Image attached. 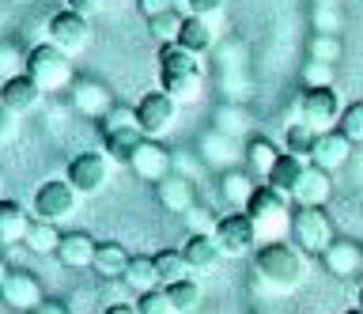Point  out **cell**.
Segmentation results:
<instances>
[{"mask_svg": "<svg viewBox=\"0 0 363 314\" xmlns=\"http://www.w3.org/2000/svg\"><path fill=\"white\" fill-rule=\"evenodd\" d=\"M322 262H325V269L333 276H352V273H359V269H363V250L356 242H348V239H337L322 254Z\"/></svg>", "mask_w": 363, "mask_h": 314, "instance_id": "obj_22", "label": "cell"}, {"mask_svg": "<svg viewBox=\"0 0 363 314\" xmlns=\"http://www.w3.org/2000/svg\"><path fill=\"white\" fill-rule=\"evenodd\" d=\"M174 118H178V103L167 91H147L140 99V106H136V121H140L147 140L167 137V133L174 129Z\"/></svg>", "mask_w": 363, "mask_h": 314, "instance_id": "obj_12", "label": "cell"}, {"mask_svg": "<svg viewBox=\"0 0 363 314\" xmlns=\"http://www.w3.org/2000/svg\"><path fill=\"white\" fill-rule=\"evenodd\" d=\"M76 189L68 186V178H50V182H42L34 189L30 197V212L34 220H50V223H61L76 212Z\"/></svg>", "mask_w": 363, "mask_h": 314, "instance_id": "obj_7", "label": "cell"}, {"mask_svg": "<svg viewBox=\"0 0 363 314\" xmlns=\"http://www.w3.org/2000/svg\"><path fill=\"white\" fill-rule=\"evenodd\" d=\"M30 212L19 205V201H0V242H8V246H16L27 239V231H30Z\"/></svg>", "mask_w": 363, "mask_h": 314, "instance_id": "obj_21", "label": "cell"}, {"mask_svg": "<svg viewBox=\"0 0 363 314\" xmlns=\"http://www.w3.org/2000/svg\"><path fill=\"white\" fill-rule=\"evenodd\" d=\"M72 106L79 110L84 118H102L106 121L113 114V95H110V87H102L95 80H76L72 87Z\"/></svg>", "mask_w": 363, "mask_h": 314, "instance_id": "obj_17", "label": "cell"}, {"mask_svg": "<svg viewBox=\"0 0 363 314\" xmlns=\"http://www.w3.org/2000/svg\"><path fill=\"white\" fill-rule=\"evenodd\" d=\"M299 114H303V121L311 129L333 133V121L340 125V118H345V106H340L337 87H306L303 99H299Z\"/></svg>", "mask_w": 363, "mask_h": 314, "instance_id": "obj_8", "label": "cell"}, {"mask_svg": "<svg viewBox=\"0 0 363 314\" xmlns=\"http://www.w3.org/2000/svg\"><path fill=\"white\" fill-rule=\"evenodd\" d=\"M155 197H159V205L167 212H174V216H189V212L197 208V189H193V182L186 174L163 178V182L155 186Z\"/></svg>", "mask_w": 363, "mask_h": 314, "instance_id": "obj_16", "label": "cell"}, {"mask_svg": "<svg viewBox=\"0 0 363 314\" xmlns=\"http://www.w3.org/2000/svg\"><path fill=\"white\" fill-rule=\"evenodd\" d=\"M27 76L42 87L45 95H50V91H65V87L72 91V87H76L72 61H68V53H61L53 42H42V46H34L27 53Z\"/></svg>", "mask_w": 363, "mask_h": 314, "instance_id": "obj_4", "label": "cell"}, {"mask_svg": "<svg viewBox=\"0 0 363 314\" xmlns=\"http://www.w3.org/2000/svg\"><path fill=\"white\" fill-rule=\"evenodd\" d=\"M102 4H106V0H68V8H72V12H79V16H87V19L95 16Z\"/></svg>", "mask_w": 363, "mask_h": 314, "instance_id": "obj_43", "label": "cell"}, {"mask_svg": "<svg viewBox=\"0 0 363 314\" xmlns=\"http://www.w3.org/2000/svg\"><path fill=\"white\" fill-rule=\"evenodd\" d=\"M186 4H189V12L197 16V19H204V16L220 12V8H223V0H186Z\"/></svg>", "mask_w": 363, "mask_h": 314, "instance_id": "obj_41", "label": "cell"}, {"mask_svg": "<svg viewBox=\"0 0 363 314\" xmlns=\"http://www.w3.org/2000/svg\"><path fill=\"white\" fill-rule=\"evenodd\" d=\"M318 137H322L318 129H311L306 121H295V125H288V133H284V144H288L284 152L299 155V159H311L314 148H318Z\"/></svg>", "mask_w": 363, "mask_h": 314, "instance_id": "obj_31", "label": "cell"}, {"mask_svg": "<svg viewBox=\"0 0 363 314\" xmlns=\"http://www.w3.org/2000/svg\"><path fill=\"white\" fill-rule=\"evenodd\" d=\"M68 186L76 189L79 197H95L102 186H106V178H110V155H102V152H79L72 163H68Z\"/></svg>", "mask_w": 363, "mask_h": 314, "instance_id": "obj_10", "label": "cell"}, {"mask_svg": "<svg viewBox=\"0 0 363 314\" xmlns=\"http://www.w3.org/2000/svg\"><path fill=\"white\" fill-rule=\"evenodd\" d=\"M277 159H280V152L272 148V140L254 137V140L246 144V171L254 174V178H265V182H269V174H272V167H277Z\"/></svg>", "mask_w": 363, "mask_h": 314, "instance_id": "obj_29", "label": "cell"}, {"mask_svg": "<svg viewBox=\"0 0 363 314\" xmlns=\"http://www.w3.org/2000/svg\"><path fill=\"white\" fill-rule=\"evenodd\" d=\"M348 155H352V140L340 129H333V133H322V137H318L311 167H322L325 174H333V171H340V167L348 163Z\"/></svg>", "mask_w": 363, "mask_h": 314, "instance_id": "obj_19", "label": "cell"}, {"mask_svg": "<svg viewBox=\"0 0 363 314\" xmlns=\"http://www.w3.org/2000/svg\"><path fill=\"white\" fill-rule=\"evenodd\" d=\"M235 129H246V110H223L220 133L223 137H235Z\"/></svg>", "mask_w": 363, "mask_h": 314, "instance_id": "obj_40", "label": "cell"}, {"mask_svg": "<svg viewBox=\"0 0 363 314\" xmlns=\"http://www.w3.org/2000/svg\"><path fill=\"white\" fill-rule=\"evenodd\" d=\"M348 314H363V310H359V307H356V310H348Z\"/></svg>", "mask_w": 363, "mask_h": 314, "instance_id": "obj_47", "label": "cell"}, {"mask_svg": "<svg viewBox=\"0 0 363 314\" xmlns=\"http://www.w3.org/2000/svg\"><path fill=\"white\" fill-rule=\"evenodd\" d=\"M186 262L189 269H197V273H212V269H220V257L223 250L216 246L212 235H189V242H186Z\"/></svg>", "mask_w": 363, "mask_h": 314, "instance_id": "obj_24", "label": "cell"}, {"mask_svg": "<svg viewBox=\"0 0 363 314\" xmlns=\"http://www.w3.org/2000/svg\"><path fill=\"white\" fill-rule=\"evenodd\" d=\"M42 95H45V91L30 80L27 72L8 76L4 87H0V103H4V110H11V114H30V110H38Z\"/></svg>", "mask_w": 363, "mask_h": 314, "instance_id": "obj_15", "label": "cell"}, {"mask_svg": "<svg viewBox=\"0 0 363 314\" xmlns=\"http://www.w3.org/2000/svg\"><path fill=\"white\" fill-rule=\"evenodd\" d=\"M136 8H140V16L152 23V19H163L174 12V0H136Z\"/></svg>", "mask_w": 363, "mask_h": 314, "instance_id": "obj_39", "label": "cell"}, {"mask_svg": "<svg viewBox=\"0 0 363 314\" xmlns=\"http://www.w3.org/2000/svg\"><path fill=\"white\" fill-rule=\"evenodd\" d=\"M129 291H136V296H144V291H155V288H163V280H159V269H155V257H133V265H129V273H125L121 280Z\"/></svg>", "mask_w": 363, "mask_h": 314, "instance_id": "obj_27", "label": "cell"}, {"mask_svg": "<svg viewBox=\"0 0 363 314\" xmlns=\"http://www.w3.org/2000/svg\"><path fill=\"white\" fill-rule=\"evenodd\" d=\"M303 84H306V87H333V65L306 61V69H303Z\"/></svg>", "mask_w": 363, "mask_h": 314, "instance_id": "obj_38", "label": "cell"}, {"mask_svg": "<svg viewBox=\"0 0 363 314\" xmlns=\"http://www.w3.org/2000/svg\"><path fill=\"white\" fill-rule=\"evenodd\" d=\"M246 216L254 220L257 239L280 242L284 235H291V216H295V208H288V197L277 194L272 186H257V194H254V201H250Z\"/></svg>", "mask_w": 363, "mask_h": 314, "instance_id": "obj_3", "label": "cell"}, {"mask_svg": "<svg viewBox=\"0 0 363 314\" xmlns=\"http://www.w3.org/2000/svg\"><path fill=\"white\" fill-rule=\"evenodd\" d=\"M133 265V254L125 250L121 242H99V254H95V273L102 280H125V273H129Z\"/></svg>", "mask_w": 363, "mask_h": 314, "instance_id": "obj_20", "label": "cell"}, {"mask_svg": "<svg viewBox=\"0 0 363 314\" xmlns=\"http://www.w3.org/2000/svg\"><path fill=\"white\" fill-rule=\"evenodd\" d=\"M30 246V254H42V257H50V254H61V242H65V235L57 223L50 220H34L30 223V231H27V239H23Z\"/></svg>", "mask_w": 363, "mask_h": 314, "instance_id": "obj_28", "label": "cell"}, {"mask_svg": "<svg viewBox=\"0 0 363 314\" xmlns=\"http://www.w3.org/2000/svg\"><path fill=\"white\" fill-rule=\"evenodd\" d=\"M167 296H170L174 314H193L201 307V284H197V280H178V284L167 288Z\"/></svg>", "mask_w": 363, "mask_h": 314, "instance_id": "obj_33", "label": "cell"}, {"mask_svg": "<svg viewBox=\"0 0 363 314\" xmlns=\"http://www.w3.org/2000/svg\"><path fill=\"white\" fill-rule=\"evenodd\" d=\"M136 310H140V314H174L167 288H155V291H144V296H136Z\"/></svg>", "mask_w": 363, "mask_h": 314, "instance_id": "obj_34", "label": "cell"}, {"mask_svg": "<svg viewBox=\"0 0 363 314\" xmlns=\"http://www.w3.org/2000/svg\"><path fill=\"white\" fill-rule=\"evenodd\" d=\"M34 314H72V310H68L61 299H45V303H42V307L34 310Z\"/></svg>", "mask_w": 363, "mask_h": 314, "instance_id": "obj_44", "label": "cell"}, {"mask_svg": "<svg viewBox=\"0 0 363 314\" xmlns=\"http://www.w3.org/2000/svg\"><path fill=\"white\" fill-rule=\"evenodd\" d=\"M220 194H223V201L231 208H250V201H254V194H257V186H254V178H250V171H227L223 178H220Z\"/></svg>", "mask_w": 363, "mask_h": 314, "instance_id": "obj_26", "label": "cell"}, {"mask_svg": "<svg viewBox=\"0 0 363 314\" xmlns=\"http://www.w3.org/2000/svg\"><path fill=\"white\" fill-rule=\"evenodd\" d=\"M129 171L136 178H144V182H163V178L174 174V155H170L159 140H144L140 148H136L133 155V163H129Z\"/></svg>", "mask_w": 363, "mask_h": 314, "instance_id": "obj_13", "label": "cell"}, {"mask_svg": "<svg viewBox=\"0 0 363 314\" xmlns=\"http://www.w3.org/2000/svg\"><path fill=\"white\" fill-rule=\"evenodd\" d=\"M102 314H140V310H136V303H110Z\"/></svg>", "mask_w": 363, "mask_h": 314, "instance_id": "obj_45", "label": "cell"}, {"mask_svg": "<svg viewBox=\"0 0 363 314\" xmlns=\"http://www.w3.org/2000/svg\"><path fill=\"white\" fill-rule=\"evenodd\" d=\"M216 246L223 250V257H242L257 246V228L246 212H231V216L216 220V231H212Z\"/></svg>", "mask_w": 363, "mask_h": 314, "instance_id": "obj_11", "label": "cell"}, {"mask_svg": "<svg viewBox=\"0 0 363 314\" xmlns=\"http://www.w3.org/2000/svg\"><path fill=\"white\" fill-rule=\"evenodd\" d=\"M182 23H186V19H182L178 12H170V16H163V19H152V35L163 42V46H174L178 35H182Z\"/></svg>", "mask_w": 363, "mask_h": 314, "instance_id": "obj_35", "label": "cell"}, {"mask_svg": "<svg viewBox=\"0 0 363 314\" xmlns=\"http://www.w3.org/2000/svg\"><path fill=\"white\" fill-rule=\"evenodd\" d=\"M102 129H106V155L113 163H133L136 148L147 140L140 121H136V110H125V106H113V114L102 121Z\"/></svg>", "mask_w": 363, "mask_h": 314, "instance_id": "obj_5", "label": "cell"}, {"mask_svg": "<svg viewBox=\"0 0 363 314\" xmlns=\"http://www.w3.org/2000/svg\"><path fill=\"white\" fill-rule=\"evenodd\" d=\"M4 303L11 310H27L34 314L45 303L42 296V284L34 280L30 273H19V269H11V273H4Z\"/></svg>", "mask_w": 363, "mask_h": 314, "instance_id": "obj_14", "label": "cell"}, {"mask_svg": "<svg viewBox=\"0 0 363 314\" xmlns=\"http://www.w3.org/2000/svg\"><path fill=\"white\" fill-rule=\"evenodd\" d=\"M359 310H363V288H359Z\"/></svg>", "mask_w": 363, "mask_h": 314, "instance_id": "obj_46", "label": "cell"}, {"mask_svg": "<svg viewBox=\"0 0 363 314\" xmlns=\"http://www.w3.org/2000/svg\"><path fill=\"white\" fill-rule=\"evenodd\" d=\"M50 42L61 53H84L91 46V38H95V30H91V19L72 12V8H65V12L50 16Z\"/></svg>", "mask_w": 363, "mask_h": 314, "instance_id": "obj_9", "label": "cell"}, {"mask_svg": "<svg viewBox=\"0 0 363 314\" xmlns=\"http://www.w3.org/2000/svg\"><path fill=\"white\" fill-rule=\"evenodd\" d=\"M303 174H306V159H299V155H291V152H280V159H277V167H272L265 186H272L284 197H291V189L299 186Z\"/></svg>", "mask_w": 363, "mask_h": 314, "instance_id": "obj_25", "label": "cell"}, {"mask_svg": "<svg viewBox=\"0 0 363 314\" xmlns=\"http://www.w3.org/2000/svg\"><path fill=\"white\" fill-rule=\"evenodd\" d=\"M204 87L201 65L193 53H186L182 46H163L159 50V91H167L174 103H197Z\"/></svg>", "mask_w": 363, "mask_h": 314, "instance_id": "obj_1", "label": "cell"}, {"mask_svg": "<svg viewBox=\"0 0 363 314\" xmlns=\"http://www.w3.org/2000/svg\"><path fill=\"white\" fill-rule=\"evenodd\" d=\"M352 144H363V103H352L345 106V118H340V125H337Z\"/></svg>", "mask_w": 363, "mask_h": 314, "instance_id": "obj_36", "label": "cell"}, {"mask_svg": "<svg viewBox=\"0 0 363 314\" xmlns=\"http://www.w3.org/2000/svg\"><path fill=\"white\" fill-rule=\"evenodd\" d=\"M155 269H159L163 288L178 284V280H189V262H186V254H178V250H159L155 254Z\"/></svg>", "mask_w": 363, "mask_h": 314, "instance_id": "obj_32", "label": "cell"}, {"mask_svg": "<svg viewBox=\"0 0 363 314\" xmlns=\"http://www.w3.org/2000/svg\"><path fill=\"white\" fill-rule=\"evenodd\" d=\"M95 254H99V242L91 239V235L84 231H72V235H65V242H61V262L68 269H91L95 265Z\"/></svg>", "mask_w": 363, "mask_h": 314, "instance_id": "obj_23", "label": "cell"}, {"mask_svg": "<svg viewBox=\"0 0 363 314\" xmlns=\"http://www.w3.org/2000/svg\"><path fill=\"white\" fill-rule=\"evenodd\" d=\"M254 269L257 276L265 280L272 291H295L306 280V265L295 246L288 242H265L254 257Z\"/></svg>", "mask_w": 363, "mask_h": 314, "instance_id": "obj_2", "label": "cell"}, {"mask_svg": "<svg viewBox=\"0 0 363 314\" xmlns=\"http://www.w3.org/2000/svg\"><path fill=\"white\" fill-rule=\"evenodd\" d=\"M329 194H333V178L322 167H306L299 186L291 189V201H295V208H322L329 201Z\"/></svg>", "mask_w": 363, "mask_h": 314, "instance_id": "obj_18", "label": "cell"}, {"mask_svg": "<svg viewBox=\"0 0 363 314\" xmlns=\"http://www.w3.org/2000/svg\"><path fill=\"white\" fill-rule=\"evenodd\" d=\"M291 242L303 254H325L333 246V223H329L325 208H295L291 216Z\"/></svg>", "mask_w": 363, "mask_h": 314, "instance_id": "obj_6", "label": "cell"}, {"mask_svg": "<svg viewBox=\"0 0 363 314\" xmlns=\"http://www.w3.org/2000/svg\"><path fill=\"white\" fill-rule=\"evenodd\" d=\"M174 46H182L186 53H193V57H201V53H208V50H212V27L204 23V19L189 16L186 23H182V35H178Z\"/></svg>", "mask_w": 363, "mask_h": 314, "instance_id": "obj_30", "label": "cell"}, {"mask_svg": "<svg viewBox=\"0 0 363 314\" xmlns=\"http://www.w3.org/2000/svg\"><path fill=\"white\" fill-rule=\"evenodd\" d=\"M337 57H340V42H337V35H314V42H311V61L333 65Z\"/></svg>", "mask_w": 363, "mask_h": 314, "instance_id": "obj_37", "label": "cell"}, {"mask_svg": "<svg viewBox=\"0 0 363 314\" xmlns=\"http://www.w3.org/2000/svg\"><path fill=\"white\" fill-rule=\"evenodd\" d=\"M19 137V114H11V110H4V129H0V140L11 144Z\"/></svg>", "mask_w": 363, "mask_h": 314, "instance_id": "obj_42", "label": "cell"}]
</instances>
